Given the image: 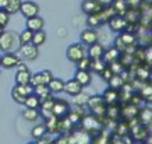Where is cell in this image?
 Returning a JSON list of instances; mask_svg holds the SVG:
<instances>
[{
	"instance_id": "6da1fadb",
	"label": "cell",
	"mask_w": 152,
	"mask_h": 144,
	"mask_svg": "<svg viewBox=\"0 0 152 144\" xmlns=\"http://www.w3.org/2000/svg\"><path fill=\"white\" fill-rule=\"evenodd\" d=\"M20 49L19 35L13 31H1L0 32V50L4 52H15Z\"/></svg>"
},
{
	"instance_id": "7a4b0ae2",
	"label": "cell",
	"mask_w": 152,
	"mask_h": 144,
	"mask_svg": "<svg viewBox=\"0 0 152 144\" xmlns=\"http://www.w3.org/2000/svg\"><path fill=\"white\" fill-rule=\"evenodd\" d=\"M81 127L94 137L103 130V123H102V119H100L96 115L90 113V114H86L83 117V119L81 121Z\"/></svg>"
},
{
	"instance_id": "3957f363",
	"label": "cell",
	"mask_w": 152,
	"mask_h": 144,
	"mask_svg": "<svg viewBox=\"0 0 152 144\" xmlns=\"http://www.w3.org/2000/svg\"><path fill=\"white\" fill-rule=\"evenodd\" d=\"M107 104L104 102L102 95H90L89 101L87 104V108L90 111L91 114L96 115L100 119L106 118L107 112Z\"/></svg>"
},
{
	"instance_id": "277c9868",
	"label": "cell",
	"mask_w": 152,
	"mask_h": 144,
	"mask_svg": "<svg viewBox=\"0 0 152 144\" xmlns=\"http://www.w3.org/2000/svg\"><path fill=\"white\" fill-rule=\"evenodd\" d=\"M65 56H66V58H68L69 62L76 64L78 61H81L83 57L87 56V50H86L84 45L81 42L71 43L70 45L66 46Z\"/></svg>"
},
{
	"instance_id": "5b68a950",
	"label": "cell",
	"mask_w": 152,
	"mask_h": 144,
	"mask_svg": "<svg viewBox=\"0 0 152 144\" xmlns=\"http://www.w3.org/2000/svg\"><path fill=\"white\" fill-rule=\"evenodd\" d=\"M21 63V57L15 52H4L0 58V65L4 69L17 68Z\"/></svg>"
},
{
	"instance_id": "8992f818",
	"label": "cell",
	"mask_w": 152,
	"mask_h": 144,
	"mask_svg": "<svg viewBox=\"0 0 152 144\" xmlns=\"http://www.w3.org/2000/svg\"><path fill=\"white\" fill-rule=\"evenodd\" d=\"M80 42L86 46H90L95 43H99L97 30L91 29V27H86L84 30H82V32L80 35Z\"/></svg>"
},
{
	"instance_id": "52a82bcc",
	"label": "cell",
	"mask_w": 152,
	"mask_h": 144,
	"mask_svg": "<svg viewBox=\"0 0 152 144\" xmlns=\"http://www.w3.org/2000/svg\"><path fill=\"white\" fill-rule=\"evenodd\" d=\"M93 136L89 134L87 131H84L82 127L74 129L70 132V140L71 144H90Z\"/></svg>"
},
{
	"instance_id": "ba28073f",
	"label": "cell",
	"mask_w": 152,
	"mask_h": 144,
	"mask_svg": "<svg viewBox=\"0 0 152 144\" xmlns=\"http://www.w3.org/2000/svg\"><path fill=\"white\" fill-rule=\"evenodd\" d=\"M107 25L110 29V31L116 32V33H121V32L126 31V29L128 26V23H127L126 18L124 15L115 14V15H113L109 19V21L107 23Z\"/></svg>"
},
{
	"instance_id": "9c48e42d",
	"label": "cell",
	"mask_w": 152,
	"mask_h": 144,
	"mask_svg": "<svg viewBox=\"0 0 152 144\" xmlns=\"http://www.w3.org/2000/svg\"><path fill=\"white\" fill-rule=\"evenodd\" d=\"M70 111H71V108H70V105L66 100H64V99H56L55 100V105H53V108H52V114L56 118L63 119L70 113Z\"/></svg>"
},
{
	"instance_id": "30bf717a",
	"label": "cell",
	"mask_w": 152,
	"mask_h": 144,
	"mask_svg": "<svg viewBox=\"0 0 152 144\" xmlns=\"http://www.w3.org/2000/svg\"><path fill=\"white\" fill-rule=\"evenodd\" d=\"M20 14L25 19H30V18L39 15V6H38V4H36L34 1H31V0L23 1L21 8H20Z\"/></svg>"
},
{
	"instance_id": "8fae6325",
	"label": "cell",
	"mask_w": 152,
	"mask_h": 144,
	"mask_svg": "<svg viewBox=\"0 0 152 144\" xmlns=\"http://www.w3.org/2000/svg\"><path fill=\"white\" fill-rule=\"evenodd\" d=\"M140 108L131 102H126L124 106H121V119L126 121H132L133 119H137L139 115Z\"/></svg>"
},
{
	"instance_id": "7c38bea8",
	"label": "cell",
	"mask_w": 152,
	"mask_h": 144,
	"mask_svg": "<svg viewBox=\"0 0 152 144\" xmlns=\"http://www.w3.org/2000/svg\"><path fill=\"white\" fill-rule=\"evenodd\" d=\"M18 51H19L20 57L23 60H26V61H34L39 56L38 46L33 45L32 43L31 44H27V45H21Z\"/></svg>"
},
{
	"instance_id": "4fadbf2b",
	"label": "cell",
	"mask_w": 152,
	"mask_h": 144,
	"mask_svg": "<svg viewBox=\"0 0 152 144\" xmlns=\"http://www.w3.org/2000/svg\"><path fill=\"white\" fill-rule=\"evenodd\" d=\"M131 133H132V139L137 142H142L148 137V129L147 126L138 121L137 125H133V127H131Z\"/></svg>"
},
{
	"instance_id": "5bb4252c",
	"label": "cell",
	"mask_w": 152,
	"mask_h": 144,
	"mask_svg": "<svg viewBox=\"0 0 152 144\" xmlns=\"http://www.w3.org/2000/svg\"><path fill=\"white\" fill-rule=\"evenodd\" d=\"M104 52H106V48L101 43H95V44H93V45H90V46L87 48V56L91 61L102 60Z\"/></svg>"
},
{
	"instance_id": "9a60e30c",
	"label": "cell",
	"mask_w": 152,
	"mask_h": 144,
	"mask_svg": "<svg viewBox=\"0 0 152 144\" xmlns=\"http://www.w3.org/2000/svg\"><path fill=\"white\" fill-rule=\"evenodd\" d=\"M101 95H102L104 102L107 104V106H109V105H116V104L120 102V90L114 89L112 87H108L107 89H104Z\"/></svg>"
},
{
	"instance_id": "2e32d148",
	"label": "cell",
	"mask_w": 152,
	"mask_h": 144,
	"mask_svg": "<svg viewBox=\"0 0 152 144\" xmlns=\"http://www.w3.org/2000/svg\"><path fill=\"white\" fill-rule=\"evenodd\" d=\"M44 123H45L48 133H50V134H55V133L61 134L62 133V119H58L55 115H52V117L45 119Z\"/></svg>"
},
{
	"instance_id": "e0dca14e",
	"label": "cell",
	"mask_w": 152,
	"mask_h": 144,
	"mask_svg": "<svg viewBox=\"0 0 152 144\" xmlns=\"http://www.w3.org/2000/svg\"><path fill=\"white\" fill-rule=\"evenodd\" d=\"M82 92H83V86L77 80H75L74 77L65 82V88H64V93L65 94H68V95L74 98V96L78 95Z\"/></svg>"
},
{
	"instance_id": "ac0fdd59",
	"label": "cell",
	"mask_w": 152,
	"mask_h": 144,
	"mask_svg": "<svg viewBox=\"0 0 152 144\" xmlns=\"http://www.w3.org/2000/svg\"><path fill=\"white\" fill-rule=\"evenodd\" d=\"M81 8H82V12L86 13L87 15H93L99 13L103 7L96 0H83Z\"/></svg>"
},
{
	"instance_id": "d6986e66",
	"label": "cell",
	"mask_w": 152,
	"mask_h": 144,
	"mask_svg": "<svg viewBox=\"0 0 152 144\" xmlns=\"http://www.w3.org/2000/svg\"><path fill=\"white\" fill-rule=\"evenodd\" d=\"M138 93L140 94V96L146 104H152V81L147 80L141 82L140 88L138 89Z\"/></svg>"
},
{
	"instance_id": "ffe728a7",
	"label": "cell",
	"mask_w": 152,
	"mask_h": 144,
	"mask_svg": "<svg viewBox=\"0 0 152 144\" xmlns=\"http://www.w3.org/2000/svg\"><path fill=\"white\" fill-rule=\"evenodd\" d=\"M74 79L77 80L83 87H88L91 81H93V75L90 70H80L76 69L75 74H74Z\"/></svg>"
},
{
	"instance_id": "44dd1931",
	"label": "cell",
	"mask_w": 152,
	"mask_h": 144,
	"mask_svg": "<svg viewBox=\"0 0 152 144\" xmlns=\"http://www.w3.org/2000/svg\"><path fill=\"white\" fill-rule=\"evenodd\" d=\"M44 27V19L39 15L26 19L25 21V29H28L32 32H37V31H42Z\"/></svg>"
},
{
	"instance_id": "7402d4cb",
	"label": "cell",
	"mask_w": 152,
	"mask_h": 144,
	"mask_svg": "<svg viewBox=\"0 0 152 144\" xmlns=\"http://www.w3.org/2000/svg\"><path fill=\"white\" fill-rule=\"evenodd\" d=\"M120 56H121V51L113 45V46L106 49V52L103 55V61L109 65L114 62H118L120 60Z\"/></svg>"
},
{
	"instance_id": "603a6c76",
	"label": "cell",
	"mask_w": 152,
	"mask_h": 144,
	"mask_svg": "<svg viewBox=\"0 0 152 144\" xmlns=\"http://www.w3.org/2000/svg\"><path fill=\"white\" fill-rule=\"evenodd\" d=\"M138 119L142 125H145L147 127L150 125H152V107H150V106L141 107L139 111Z\"/></svg>"
},
{
	"instance_id": "cb8c5ba5",
	"label": "cell",
	"mask_w": 152,
	"mask_h": 144,
	"mask_svg": "<svg viewBox=\"0 0 152 144\" xmlns=\"http://www.w3.org/2000/svg\"><path fill=\"white\" fill-rule=\"evenodd\" d=\"M31 77H32V74L30 73L28 69L27 70H17V73L14 75V82H15V84L26 86V84H30Z\"/></svg>"
},
{
	"instance_id": "d4e9b609",
	"label": "cell",
	"mask_w": 152,
	"mask_h": 144,
	"mask_svg": "<svg viewBox=\"0 0 152 144\" xmlns=\"http://www.w3.org/2000/svg\"><path fill=\"white\" fill-rule=\"evenodd\" d=\"M48 88H49V90H50L51 94H59V93H63L64 92L65 82L62 79L53 77V80L48 84Z\"/></svg>"
},
{
	"instance_id": "484cf974",
	"label": "cell",
	"mask_w": 152,
	"mask_h": 144,
	"mask_svg": "<svg viewBox=\"0 0 152 144\" xmlns=\"http://www.w3.org/2000/svg\"><path fill=\"white\" fill-rule=\"evenodd\" d=\"M21 117L25 121L28 123H34L37 121L42 115H40V111L39 109H34V108H25L21 112Z\"/></svg>"
},
{
	"instance_id": "4316f807",
	"label": "cell",
	"mask_w": 152,
	"mask_h": 144,
	"mask_svg": "<svg viewBox=\"0 0 152 144\" xmlns=\"http://www.w3.org/2000/svg\"><path fill=\"white\" fill-rule=\"evenodd\" d=\"M48 133V130H46V126H45V123H39V124H36L32 130H31V137L34 139V140H39L42 139L43 137H45Z\"/></svg>"
},
{
	"instance_id": "83f0119b",
	"label": "cell",
	"mask_w": 152,
	"mask_h": 144,
	"mask_svg": "<svg viewBox=\"0 0 152 144\" xmlns=\"http://www.w3.org/2000/svg\"><path fill=\"white\" fill-rule=\"evenodd\" d=\"M106 118H108L112 121H116L119 118H121V107L119 106V104H116V105H109L107 107Z\"/></svg>"
},
{
	"instance_id": "f1b7e54d",
	"label": "cell",
	"mask_w": 152,
	"mask_h": 144,
	"mask_svg": "<svg viewBox=\"0 0 152 144\" xmlns=\"http://www.w3.org/2000/svg\"><path fill=\"white\" fill-rule=\"evenodd\" d=\"M115 14H119V15H125L126 12L128 11L129 8V5H128V0H114L113 5H112Z\"/></svg>"
},
{
	"instance_id": "f546056e",
	"label": "cell",
	"mask_w": 152,
	"mask_h": 144,
	"mask_svg": "<svg viewBox=\"0 0 152 144\" xmlns=\"http://www.w3.org/2000/svg\"><path fill=\"white\" fill-rule=\"evenodd\" d=\"M21 5H23V0H7L5 7L2 10H5L7 13H10L12 15V14L20 12Z\"/></svg>"
},
{
	"instance_id": "4dcf8cb0",
	"label": "cell",
	"mask_w": 152,
	"mask_h": 144,
	"mask_svg": "<svg viewBox=\"0 0 152 144\" xmlns=\"http://www.w3.org/2000/svg\"><path fill=\"white\" fill-rule=\"evenodd\" d=\"M86 23H87V25H88L89 27H91V29H97V27H100L101 25L104 24L102 17H101V14H100V12L96 13V14H93V15H88Z\"/></svg>"
},
{
	"instance_id": "1f68e13d",
	"label": "cell",
	"mask_w": 152,
	"mask_h": 144,
	"mask_svg": "<svg viewBox=\"0 0 152 144\" xmlns=\"http://www.w3.org/2000/svg\"><path fill=\"white\" fill-rule=\"evenodd\" d=\"M126 83H127V82H126L125 79L121 76V74H115V75L112 77V80L108 82V87H112V88H114V89L121 90Z\"/></svg>"
},
{
	"instance_id": "d6a6232c",
	"label": "cell",
	"mask_w": 152,
	"mask_h": 144,
	"mask_svg": "<svg viewBox=\"0 0 152 144\" xmlns=\"http://www.w3.org/2000/svg\"><path fill=\"white\" fill-rule=\"evenodd\" d=\"M107 67H108V64L103 61V58H102V60H95V61L91 62L90 71H91V73H95V74H97V75L101 76V74L104 71V69H106Z\"/></svg>"
},
{
	"instance_id": "836d02e7",
	"label": "cell",
	"mask_w": 152,
	"mask_h": 144,
	"mask_svg": "<svg viewBox=\"0 0 152 144\" xmlns=\"http://www.w3.org/2000/svg\"><path fill=\"white\" fill-rule=\"evenodd\" d=\"M24 106H25V108L39 109V107H40V99H39V96L36 95L34 93L31 94V95H28L27 99H26V101H25V104H24Z\"/></svg>"
},
{
	"instance_id": "e575fe53",
	"label": "cell",
	"mask_w": 152,
	"mask_h": 144,
	"mask_svg": "<svg viewBox=\"0 0 152 144\" xmlns=\"http://www.w3.org/2000/svg\"><path fill=\"white\" fill-rule=\"evenodd\" d=\"M33 33H34V32L30 31L28 29L23 30V31L19 33V43H20V46H21V45L31 44V43H32V39H33Z\"/></svg>"
},
{
	"instance_id": "d590c367",
	"label": "cell",
	"mask_w": 152,
	"mask_h": 144,
	"mask_svg": "<svg viewBox=\"0 0 152 144\" xmlns=\"http://www.w3.org/2000/svg\"><path fill=\"white\" fill-rule=\"evenodd\" d=\"M135 74H137V77H138L141 82L150 80V76H151L150 69H148L146 65H142V64H140V65L138 67V69L135 70Z\"/></svg>"
},
{
	"instance_id": "8d00e7d4",
	"label": "cell",
	"mask_w": 152,
	"mask_h": 144,
	"mask_svg": "<svg viewBox=\"0 0 152 144\" xmlns=\"http://www.w3.org/2000/svg\"><path fill=\"white\" fill-rule=\"evenodd\" d=\"M46 42V32L44 30L42 31H37L33 33V39H32V44L36 46H40Z\"/></svg>"
},
{
	"instance_id": "74e56055",
	"label": "cell",
	"mask_w": 152,
	"mask_h": 144,
	"mask_svg": "<svg viewBox=\"0 0 152 144\" xmlns=\"http://www.w3.org/2000/svg\"><path fill=\"white\" fill-rule=\"evenodd\" d=\"M89 98H90L89 94L82 92V93H80L78 95L74 96L72 102H74L76 106H78V107H86L87 104H88V101H89Z\"/></svg>"
},
{
	"instance_id": "f35d334b",
	"label": "cell",
	"mask_w": 152,
	"mask_h": 144,
	"mask_svg": "<svg viewBox=\"0 0 152 144\" xmlns=\"http://www.w3.org/2000/svg\"><path fill=\"white\" fill-rule=\"evenodd\" d=\"M91 60L88 57V56H86V57H83L81 61H78L77 63H76V69H80V70H90V68H91Z\"/></svg>"
},
{
	"instance_id": "ab89813d",
	"label": "cell",
	"mask_w": 152,
	"mask_h": 144,
	"mask_svg": "<svg viewBox=\"0 0 152 144\" xmlns=\"http://www.w3.org/2000/svg\"><path fill=\"white\" fill-rule=\"evenodd\" d=\"M30 84H31L33 88L45 84L44 79H43V75H42V73H40V71H39V73H34V74H32V77H31V82H30Z\"/></svg>"
},
{
	"instance_id": "60d3db41",
	"label": "cell",
	"mask_w": 152,
	"mask_h": 144,
	"mask_svg": "<svg viewBox=\"0 0 152 144\" xmlns=\"http://www.w3.org/2000/svg\"><path fill=\"white\" fill-rule=\"evenodd\" d=\"M10 17H11V14L10 13H7L5 10H0V30L1 31H4L5 29H6V26L8 25V23H10Z\"/></svg>"
},
{
	"instance_id": "b9f144b4",
	"label": "cell",
	"mask_w": 152,
	"mask_h": 144,
	"mask_svg": "<svg viewBox=\"0 0 152 144\" xmlns=\"http://www.w3.org/2000/svg\"><path fill=\"white\" fill-rule=\"evenodd\" d=\"M55 144H71L70 133H61L55 139Z\"/></svg>"
},
{
	"instance_id": "7bdbcfd3",
	"label": "cell",
	"mask_w": 152,
	"mask_h": 144,
	"mask_svg": "<svg viewBox=\"0 0 152 144\" xmlns=\"http://www.w3.org/2000/svg\"><path fill=\"white\" fill-rule=\"evenodd\" d=\"M11 96H12V99H13L17 104H19V105H24V104H25V101H26V99H27V98H25V96L20 95L18 92H15L13 88H12V90H11Z\"/></svg>"
},
{
	"instance_id": "ee69618b",
	"label": "cell",
	"mask_w": 152,
	"mask_h": 144,
	"mask_svg": "<svg viewBox=\"0 0 152 144\" xmlns=\"http://www.w3.org/2000/svg\"><path fill=\"white\" fill-rule=\"evenodd\" d=\"M114 75H115V74L113 73V70H112V69H110V67L108 65V67L104 69V71L101 74V77H102V79H103L106 82H109Z\"/></svg>"
},
{
	"instance_id": "f6af8a7d",
	"label": "cell",
	"mask_w": 152,
	"mask_h": 144,
	"mask_svg": "<svg viewBox=\"0 0 152 144\" xmlns=\"http://www.w3.org/2000/svg\"><path fill=\"white\" fill-rule=\"evenodd\" d=\"M40 73H42V75H43V79H44L45 84H49V83L53 80V75H52L51 70H49V69H44V70H42Z\"/></svg>"
},
{
	"instance_id": "bcb514c9",
	"label": "cell",
	"mask_w": 152,
	"mask_h": 144,
	"mask_svg": "<svg viewBox=\"0 0 152 144\" xmlns=\"http://www.w3.org/2000/svg\"><path fill=\"white\" fill-rule=\"evenodd\" d=\"M103 8L104 7H110L112 5H113V2H114V0H96Z\"/></svg>"
},
{
	"instance_id": "7dc6e473",
	"label": "cell",
	"mask_w": 152,
	"mask_h": 144,
	"mask_svg": "<svg viewBox=\"0 0 152 144\" xmlns=\"http://www.w3.org/2000/svg\"><path fill=\"white\" fill-rule=\"evenodd\" d=\"M27 69H28V68H27V65H26L25 63H23V62L17 67V70H27Z\"/></svg>"
},
{
	"instance_id": "c3c4849f",
	"label": "cell",
	"mask_w": 152,
	"mask_h": 144,
	"mask_svg": "<svg viewBox=\"0 0 152 144\" xmlns=\"http://www.w3.org/2000/svg\"><path fill=\"white\" fill-rule=\"evenodd\" d=\"M6 2H7V0H0V7H1V8H4V7H5V5H6Z\"/></svg>"
},
{
	"instance_id": "681fc988",
	"label": "cell",
	"mask_w": 152,
	"mask_h": 144,
	"mask_svg": "<svg viewBox=\"0 0 152 144\" xmlns=\"http://www.w3.org/2000/svg\"><path fill=\"white\" fill-rule=\"evenodd\" d=\"M27 144H37V142H32V143H27Z\"/></svg>"
}]
</instances>
